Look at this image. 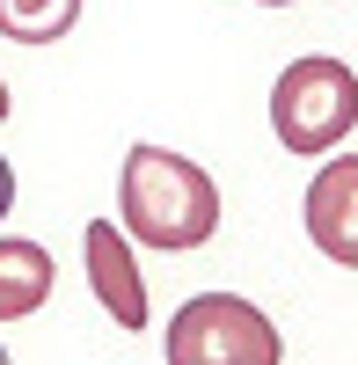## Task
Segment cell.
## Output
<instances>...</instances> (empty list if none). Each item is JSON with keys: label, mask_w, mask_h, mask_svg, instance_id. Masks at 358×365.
Listing matches in <instances>:
<instances>
[{"label": "cell", "mask_w": 358, "mask_h": 365, "mask_svg": "<svg viewBox=\"0 0 358 365\" xmlns=\"http://www.w3.org/2000/svg\"><path fill=\"white\" fill-rule=\"evenodd\" d=\"M117 227L161 256L205 249L220 234V182L205 175L190 154L168 146H132L125 175H117Z\"/></svg>", "instance_id": "cell-1"}, {"label": "cell", "mask_w": 358, "mask_h": 365, "mask_svg": "<svg viewBox=\"0 0 358 365\" xmlns=\"http://www.w3.org/2000/svg\"><path fill=\"white\" fill-rule=\"evenodd\" d=\"M358 125V73L329 51L292 58L271 88V132L285 154H337L344 132Z\"/></svg>", "instance_id": "cell-2"}, {"label": "cell", "mask_w": 358, "mask_h": 365, "mask_svg": "<svg viewBox=\"0 0 358 365\" xmlns=\"http://www.w3.org/2000/svg\"><path fill=\"white\" fill-rule=\"evenodd\" d=\"M168 365H285V336L242 292H198L168 314Z\"/></svg>", "instance_id": "cell-3"}, {"label": "cell", "mask_w": 358, "mask_h": 365, "mask_svg": "<svg viewBox=\"0 0 358 365\" xmlns=\"http://www.w3.org/2000/svg\"><path fill=\"white\" fill-rule=\"evenodd\" d=\"M81 263H88V285L110 307V322L117 329H146V278H139L132 234L117 220H88L81 227Z\"/></svg>", "instance_id": "cell-4"}, {"label": "cell", "mask_w": 358, "mask_h": 365, "mask_svg": "<svg viewBox=\"0 0 358 365\" xmlns=\"http://www.w3.org/2000/svg\"><path fill=\"white\" fill-rule=\"evenodd\" d=\"M307 241L329 263L358 270V154H337V161L314 168V182H307Z\"/></svg>", "instance_id": "cell-5"}, {"label": "cell", "mask_w": 358, "mask_h": 365, "mask_svg": "<svg viewBox=\"0 0 358 365\" xmlns=\"http://www.w3.org/2000/svg\"><path fill=\"white\" fill-rule=\"evenodd\" d=\"M51 285H58V263L44 241L0 234V322H29L51 299Z\"/></svg>", "instance_id": "cell-6"}, {"label": "cell", "mask_w": 358, "mask_h": 365, "mask_svg": "<svg viewBox=\"0 0 358 365\" xmlns=\"http://www.w3.org/2000/svg\"><path fill=\"white\" fill-rule=\"evenodd\" d=\"M81 22V0H0V37L15 44H58Z\"/></svg>", "instance_id": "cell-7"}, {"label": "cell", "mask_w": 358, "mask_h": 365, "mask_svg": "<svg viewBox=\"0 0 358 365\" xmlns=\"http://www.w3.org/2000/svg\"><path fill=\"white\" fill-rule=\"evenodd\" d=\"M15 212V168H8V154H0V220Z\"/></svg>", "instance_id": "cell-8"}, {"label": "cell", "mask_w": 358, "mask_h": 365, "mask_svg": "<svg viewBox=\"0 0 358 365\" xmlns=\"http://www.w3.org/2000/svg\"><path fill=\"white\" fill-rule=\"evenodd\" d=\"M8 103H15V96H8V81H0V117H8Z\"/></svg>", "instance_id": "cell-9"}, {"label": "cell", "mask_w": 358, "mask_h": 365, "mask_svg": "<svg viewBox=\"0 0 358 365\" xmlns=\"http://www.w3.org/2000/svg\"><path fill=\"white\" fill-rule=\"evenodd\" d=\"M256 8H292V0H256Z\"/></svg>", "instance_id": "cell-10"}, {"label": "cell", "mask_w": 358, "mask_h": 365, "mask_svg": "<svg viewBox=\"0 0 358 365\" xmlns=\"http://www.w3.org/2000/svg\"><path fill=\"white\" fill-rule=\"evenodd\" d=\"M0 365H15V358H8V351H0Z\"/></svg>", "instance_id": "cell-11"}]
</instances>
